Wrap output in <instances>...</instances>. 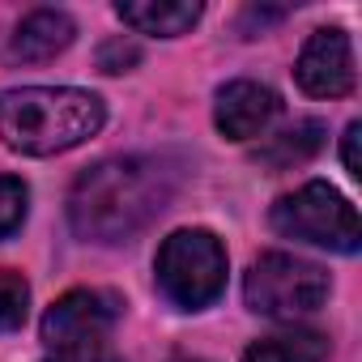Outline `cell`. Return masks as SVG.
<instances>
[{"label": "cell", "mask_w": 362, "mask_h": 362, "mask_svg": "<svg viewBox=\"0 0 362 362\" xmlns=\"http://www.w3.org/2000/svg\"><path fill=\"white\" fill-rule=\"evenodd\" d=\"M175 188L179 166L170 158H107L77 175L69 192V222L90 243H124L170 205Z\"/></svg>", "instance_id": "6da1fadb"}, {"label": "cell", "mask_w": 362, "mask_h": 362, "mask_svg": "<svg viewBox=\"0 0 362 362\" xmlns=\"http://www.w3.org/2000/svg\"><path fill=\"white\" fill-rule=\"evenodd\" d=\"M107 119V107L90 90H52V86H26L0 94V136L9 149L30 158L64 153L81 141H90Z\"/></svg>", "instance_id": "7a4b0ae2"}, {"label": "cell", "mask_w": 362, "mask_h": 362, "mask_svg": "<svg viewBox=\"0 0 362 362\" xmlns=\"http://www.w3.org/2000/svg\"><path fill=\"white\" fill-rule=\"evenodd\" d=\"M153 269L162 294L184 311H201L226 290V247L209 230H175L162 239Z\"/></svg>", "instance_id": "3957f363"}, {"label": "cell", "mask_w": 362, "mask_h": 362, "mask_svg": "<svg viewBox=\"0 0 362 362\" xmlns=\"http://www.w3.org/2000/svg\"><path fill=\"white\" fill-rule=\"evenodd\" d=\"M273 230L286 239H303L328 252H358L362 243V226H358V209L332 188V184H307L290 197H281L269 214Z\"/></svg>", "instance_id": "277c9868"}, {"label": "cell", "mask_w": 362, "mask_h": 362, "mask_svg": "<svg viewBox=\"0 0 362 362\" xmlns=\"http://www.w3.org/2000/svg\"><path fill=\"white\" fill-rule=\"evenodd\" d=\"M243 298H247V307L256 315H269V320L311 315L328 298V273L320 264H311V260L269 252L247 269Z\"/></svg>", "instance_id": "5b68a950"}, {"label": "cell", "mask_w": 362, "mask_h": 362, "mask_svg": "<svg viewBox=\"0 0 362 362\" xmlns=\"http://www.w3.org/2000/svg\"><path fill=\"white\" fill-rule=\"evenodd\" d=\"M124 303L111 290H73L64 298H56L43 315V341L52 349L64 345H81V341H103L115 320H119Z\"/></svg>", "instance_id": "8992f818"}, {"label": "cell", "mask_w": 362, "mask_h": 362, "mask_svg": "<svg viewBox=\"0 0 362 362\" xmlns=\"http://www.w3.org/2000/svg\"><path fill=\"white\" fill-rule=\"evenodd\" d=\"M298 86L311 98H345L354 90V47L345 30H315L294 64Z\"/></svg>", "instance_id": "52a82bcc"}, {"label": "cell", "mask_w": 362, "mask_h": 362, "mask_svg": "<svg viewBox=\"0 0 362 362\" xmlns=\"http://www.w3.org/2000/svg\"><path fill=\"white\" fill-rule=\"evenodd\" d=\"M277 94L269 90V86H260V81H230V86H222L218 90V128H222V136H230V141H247V136H256V132H264L269 124H273V115H277Z\"/></svg>", "instance_id": "ba28073f"}, {"label": "cell", "mask_w": 362, "mask_h": 362, "mask_svg": "<svg viewBox=\"0 0 362 362\" xmlns=\"http://www.w3.org/2000/svg\"><path fill=\"white\" fill-rule=\"evenodd\" d=\"M77 26L69 13L60 9H35L30 18H22V26L13 30V43H9V56L22 60V64H43V60H56L69 43H73Z\"/></svg>", "instance_id": "9c48e42d"}, {"label": "cell", "mask_w": 362, "mask_h": 362, "mask_svg": "<svg viewBox=\"0 0 362 362\" xmlns=\"http://www.w3.org/2000/svg\"><path fill=\"white\" fill-rule=\"evenodd\" d=\"M119 22L141 30V35H162V39H175V35H184L201 22V5L192 0H124V5H115Z\"/></svg>", "instance_id": "30bf717a"}, {"label": "cell", "mask_w": 362, "mask_h": 362, "mask_svg": "<svg viewBox=\"0 0 362 362\" xmlns=\"http://www.w3.org/2000/svg\"><path fill=\"white\" fill-rule=\"evenodd\" d=\"M324 136H328V128L320 124V119H298V124H290L286 132H277V136H269L256 153H252V162L256 166H264V170H294V166H303V162H311L320 149H324Z\"/></svg>", "instance_id": "8fae6325"}, {"label": "cell", "mask_w": 362, "mask_h": 362, "mask_svg": "<svg viewBox=\"0 0 362 362\" xmlns=\"http://www.w3.org/2000/svg\"><path fill=\"white\" fill-rule=\"evenodd\" d=\"M324 358H328V341L311 328H290V332L264 337L243 354V362H324Z\"/></svg>", "instance_id": "7c38bea8"}, {"label": "cell", "mask_w": 362, "mask_h": 362, "mask_svg": "<svg viewBox=\"0 0 362 362\" xmlns=\"http://www.w3.org/2000/svg\"><path fill=\"white\" fill-rule=\"evenodd\" d=\"M30 311V286L22 273L0 269V332H18Z\"/></svg>", "instance_id": "4fadbf2b"}, {"label": "cell", "mask_w": 362, "mask_h": 362, "mask_svg": "<svg viewBox=\"0 0 362 362\" xmlns=\"http://www.w3.org/2000/svg\"><path fill=\"white\" fill-rule=\"evenodd\" d=\"M26 184L22 179H13V175H0V239H9L18 226H22V218H26Z\"/></svg>", "instance_id": "5bb4252c"}, {"label": "cell", "mask_w": 362, "mask_h": 362, "mask_svg": "<svg viewBox=\"0 0 362 362\" xmlns=\"http://www.w3.org/2000/svg\"><path fill=\"white\" fill-rule=\"evenodd\" d=\"M136 60H141V47H136L132 39H124V35H119V39H107V43L98 47V69H103V73H128Z\"/></svg>", "instance_id": "9a60e30c"}, {"label": "cell", "mask_w": 362, "mask_h": 362, "mask_svg": "<svg viewBox=\"0 0 362 362\" xmlns=\"http://www.w3.org/2000/svg\"><path fill=\"white\" fill-rule=\"evenodd\" d=\"M47 362H119V354L107 345V341H81V345H64V349H52Z\"/></svg>", "instance_id": "2e32d148"}, {"label": "cell", "mask_w": 362, "mask_h": 362, "mask_svg": "<svg viewBox=\"0 0 362 362\" xmlns=\"http://www.w3.org/2000/svg\"><path fill=\"white\" fill-rule=\"evenodd\" d=\"M358 136H362V124H349L345 128V145H341V153H345V170L358 179L362 175V162H358Z\"/></svg>", "instance_id": "e0dca14e"}]
</instances>
